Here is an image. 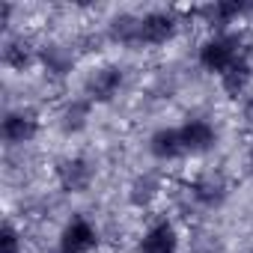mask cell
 Segmentation results:
<instances>
[{
    "mask_svg": "<svg viewBox=\"0 0 253 253\" xmlns=\"http://www.w3.org/2000/svg\"><path fill=\"white\" fill-rule=\"evenodd\" d=\"M179 30V18L167 9H155V12H146L140 15V36H143V45H167Z\"/></svg>",
    "mask_w": 253,
    "mask_h": 253,
    "instance_id": "obj_6",
    "label": "cell"
},
{
    "mask_svg": "<svg viewBox=\"0 0 253 253\" xmlns=\"http://www.w3.org/2000/svg\"><path fill=\"white\" fill-rule=\"evenodd\" d=\"M149 152H152V158H158V161H179V158L188 155L179 128H158V131L149 137Z\"/></svg>",
    "mask_w": 253,
    "mask_h": 253,
    "instance_id": "obj_11",
    "label": "cell"
},
{
    "mask_svg": "<svg viewBox=\"0 0 253 253\" xmlns=\"http://www.w3.org/2000/svg\"><path fill=\"white\" fill-rule=\"evenodd\" d=\"M244 119H247V125L253 128V98H247V104H244Z\"/></svg>",
    "mask_w": 253,
    "mask_h": 253,
    "instance_id": "obj_19",
    "label": "cell"
},
{
    "mask_svg": "<svg viewBox=\"0 0 253 253\" xmlns=\"http://www.w3.org/2000/svg\"><path fill=\"white\" fill-rule=\"evenodd\" d=\"M247 57V48H244V39L238 33H226V30H217L214 36H209L203 45H200V66L206 72H214L217 78L235 66L238 60Z\"/></svg>",
    "mask_w": 253,
    "mask_h": 253,
    "instance_id": "obj_1",
    "label": "cell"
},
{
    "mask_svg": "<svg viewBox=\"0 0 253 253\" xmlns=\"http://www.w3.org/2000/svg\"><path fill=\"white\" fill-rule=\"evenodd\" d=\"M36 57L39 54L30 45V39H24V36H6L3 39V66H9L15 72H24Z\"/></svg>",
    "mask_w": 253,
    "mask_h": 253,
    "instance_id": "obj_13",
    "label": "cell"
},
{
    "mask_svg": "<svg viewBox=\"0 0 253 253\" xmlns=\"http://www.w3.org/2000/svg\"><path fill=\"white\" fill-rule=\"evenodd\" d=\"M250 161H253V146H250Z\"/></svg>",
    "mask_w": 253,
    "mask_h": 253,
    "instance_id": "obj_20",
    "label": "cell"
},
{
    "mask_svg": "<svg viewBox=\"0 0 253 253\" xmlns=\"http://www.w3.org/2000/svg\"><path fill=\"white\" fill-rule=\"evenodd\" d=\"M122 89V69L119 66H101L95 69L86 84H84V92H86V101L92 104H107L119 95Z\"/></svg>",
    "mask_w": 253,
    "mask_h": 253,
    "instance_id": "obj_3",
    "label": "cell"
},
{
    "mask_svg": "<svg viewBox=\"0 0 253 253\" xmlns=\"http://www.w3.org/2000/svg\"><path fill=\"white\" fill-rule=\"evenodd\" d=\"M137 253H179V232L170 217H158L140 238Z\"/></svg>",
    "mask_w": 253,
    "mask_h": 253,
    "instance_id": "obj_7",
    "label": "cell"
},
{
    "mask_svg": "<svg viewBox=\"0 0 253 253\" xmlns=\"http://www.w3.org/2000/svg\"><path fill=\"white\" fill-rule=\"evenodd\" d=\"M98 244V232L86 217H72L63 232H60V244L57 253H92V247Z\"/></svg>",
    "mask_w": 253,
    "mask_h": 253,
    "instance_id": "obj_4",
    "label": "cell"
},
{
    "mask_svg": "<svg viewBox=\"0 0 253 253\" xmlns=\"http://www.w3.org/2000/svg\"><path fill=\"white\" fill-rule=\"evenodd\" d=\"M39 63L45 66L51 78H66L75 69V54L66 45H45L39 48Z\"/></svg>",
    "mask_w": 253,
    "mask_h": 253,
    "instance_id": "obj_14",
    "label": "cell"
},
{
    "mask_svg": "<svg viewBox=\"0 0 253 253\" xmlns=\"http://www.w3.org/2000/svg\"><path fill=\"white\" fill-rule=\"evenodd\" d=\"M179 134H182V143H185L188 155H203L217 143L214 125L206 122V119H188L185 125H179Z\"/></svg>",
    "mask_w": 253,
    "mask_h": 253,
    "instance_id": "obj_8",
    "label": "cell"
},
{
    "mask_svg": "<svg viewBox=\"0 0 253 253\" xmlns=\"http://www.w3.org/2000/svg\"><path fill=\"white\" fill-rule=\"evenodd\" d=\"M92 176H95L92 164L86 158H81V155L57 161V182H60V188L66 194H84L92 185Z\"/></svg>",
    "mask_w": 253,
    "mask_h": 253,
    "instance_id": "obj_5",
    "label": "cell"
},
{
    "mask_svg": "<svg viewBox=\"0 0 253 253\" xmlns=\"http://www.w3.org/2000/svg\"><path fill=\"white\" fill-rule=\"evenodd\" d=\"M42 128V122H39V113L36 110H9L3 116V125H0V134H3V140L9 146H24L30 140H36Z\"/></svg>",
    "mask_w": 253,
    "mask_h": 253,
    "instance_id": "obj_2",
    "label": "cell"
},
{
    "mask_svg": "<svg viewBox=\"0 0 253 253\" xmlns=\"http://www.w3.org/2000/svg\"><path fill=\"white\" fill-rule=\"evenodd\" d=\"M89 104L86 98H75L69 101L63 110H60V131L63 134H78L86 128V122H89Z\"/></svg>",
    "mask_w": 253,
    "mask_h": 253,
    "instance_id": "obj_16",
    "label": "cell"
},
{
    "mask_svg": "<svg viewBox=\"0 0 253 253\" xmlns=\"http://www.w3.org/2000/svg\"><path fill=\"white\" fill-rule=\"evenodd\" d=\"M226 194H229V185H226V179L220 176V173H200L194 182H191V197L200 203V206H206V209H214V206H220L223 200H226Z\"/></svg>",
    "mask_w": 253,
    "mask_h": 253,
    "instance_id": "obj_9",
    "label": "cell"
},
{
    "mask_svg": "<svg viewBox=\"0 0 253 253\" xmlns=\"http://www.w3.org/2000/svg\"><path fill=\"white\" fill-rule=\"evenodd\" d=\"M250 78H253V69H250V60L244 57V60H238L235 66H229V69L220 75V84H223V89H226L232 98H238V95L247 89Z\"/></svg>",
    "mask_w": 253,
    "mask_h": 253,
    "instance_id": "obj_17",
    "label": "cell"
},
{
    "mask_svg": "<svg viewBox=\"0 0 253 253\" xmlns=\"http://www.w3.org/2000/svg\"><path fill=\"white\" fill-rule=\"evenodd\" d=\"M253 6L250 3H238V0H220V3H209L200 9V15L211 24V27H226L232 21H238L241 15H247Z\"/></svg>",
    "mask_w": 253,
    "mask_h": 253,
    "instance_id": "obj_12",
    "label": "cell"
},
{
    "mask_svg": "<svg viewBox=\"0 0 253 253\" xmlns=\"http://www.w3.org/2000/svg\"><path fill=\"white\" fill-rule=\"evenodd\" d=\"M161 191H164L161 176H155V173H140V176L131 182V188H128V200H131V206H137V209H149V206L161 197Z\"/></svg>",
    "mask_w": 253,
    "mask_h": 253,
    "instance_id": "obj_15",
    "label": "cell"
},
{
    "mask_svg": "<svg viewBox=\"0 0 253 253\" xmlns=\"http://www.w3.org/2000/svg\"><path fill=\"white\" fill-rule=\"evenodd\" d=\"M107 36L110 42L122 45V48H143V36H140V15L122 12L107 24Z\"/></svg>",
    "mask_w": 253,
    "mask_h": 253,
    "instance_id": "obj_10",
    "label": "cell"
},
{
    "mask_svg": "<svg viewBox=\"0 0 253 253\" xmlns=\"http://www.w3.org/2000/svg\"><path fill=\"white\" fill-rule=\"evenodd\" d=\"M0 253H21V235L12 220H6L0 229Z\"/></svg>",
    "mask_w": 253,
    "mask_h": 253,
    "instance_id": "obj_18",
    "label": "cell"
}]
</instances>
